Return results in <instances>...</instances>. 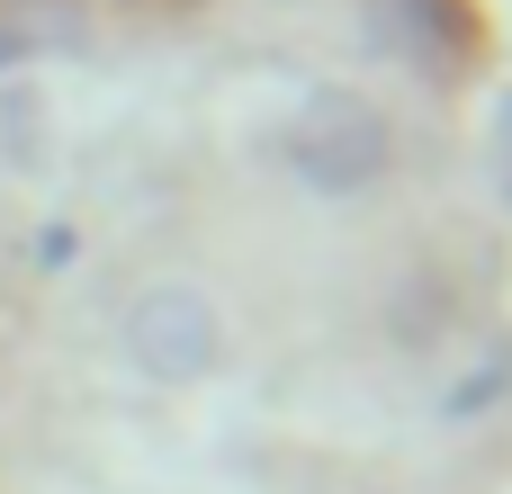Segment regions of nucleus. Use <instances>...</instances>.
Returning a JSON list of instances; mask_svg holds the SVG:
<instances>
[{"mask_svg": "<svg viewBox=\"0 0 512 494\" xmlns=\"http://www.w3.org/2000/svg\"><path fill=\"white\" fill-rule=\"evenodd\" d=\"M279 162H288L315 198H360V189L396 162V135H387V117H378L360 90H315V99L288 117Z\"/></svg>", "mask_w": 512, "mask_h": 494, "instance_id": "1", "label": "nucleus"}, {"mask_svg": "<svg viewBox=\"0 0 512 494\" xmlns=\"http://www.w3.org/2000/svg\"><path fill=\"white\" fill-rule=\"evenodd\" d=\"M378 45H396L405 63H450L459 54V9L450 0H369Z\"/></svg>", "mask_w": 512, "mask_h": 494, "instance_id": "3", "label": "nucleus"}, {"mask_svg": "<svg viewBox=\"0 0 512 494\" xmlns=\"http://www.w3.org/2000/svg\"><path fill=\"white\" fill-rule=\"evenodd\" d=\"M126 360L144 369V378H162V387H189V378H207L216 369V351H225V333H216V306H207V288H189V279H153L135 306H126Z\"/></svg>", "mask_w": 512, "mask_h": 494, "instance_id": "2", "label": "nucleus"}, {"mask_svg": "<svg viewBox=\"0 0 512 494\" xmlns=\"http://www.w3.org/2000/svg\"><path fill=\"white\" fill-rule=\"evenodd\" d=\"M486 162H495V189L512 198V99L495 108V126H486Z\"/></svg>", "mask_w": 512, "mask_h": 494, "instance_id": "4", "label": "nucleus"}]
</instances>
